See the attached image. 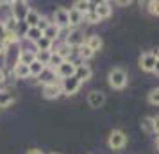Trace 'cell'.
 Instances as JSON below:
<instances>
[{"label":"cell","instance_id":"cell-1","mask_svg":"<svg viewBox=\"0 0 159 154\" xmlns=\"http://www.w3.org/2000/svg\"><path fill=\"white\" fill-rule=\"evenodd\" d=\"M107 82L113 90H123L127 86V82H129V75H127V72L122 66H115L107 73Z\"/></svg>","mask_w":159,"mask_h":154},{"label":"cell","instance_id":"cell-2","mask_svg":"<svg viewBox=\"0 0 159 154\" xmlns=\"http://www.w3.org/2000/svg\"><path fill=\"white\" fill-rule=\"evenodd\" d=\"M157 61H159V56H157V50H150V52H145L141 54L139 58V68L143 72H157Z\"/></svg>","mask_w":159,"mask_h":154},{"label":"cell","instance_id":"cell-3","mask_svg":"<svg viewBox=\"0 0 159 154\" xmlns=\"http://www.w3.org/2000/svg\"><path fill=\"white\" fill-rule=\"evenodd\" d=\"M127 145V134L122 129H113L107 136V147L113 151H122Z\"/></svg>","mask_w":159,"mask_h":154},{"label":"cell","instance_id":"cell-4","mask_svg":"<svg viewBox=\"0 0 159 154\" xmlns=\"http://www.w3.org/2000/svg\"><path fill=\"white\" fill-rule=\"evenodd\" d=\"M61 91H63V95H75L77 91L80 90V81L73 75V77H68V79H63L61 81Z\"/></svg>","mask_w":159,"mask_h":154},{"label":"cell","instance_id":"cell-5","mask_svg":"<svg viewBox=\"0 0 159 154\" xmlns=\"http://www.w3.org/2000/svg\"><path fill=\"white\" fill-rule=\"evenodd\" d=\"M11 16L15 18L16 22H23L25 20V16L29 13V6H27V2H11Z\"/></svg>","mask_w":159,"mask_h":154},{"label":"cell","instance_id":"cell-6","mask_svg":"<svg viewBox=\"0 0 159 154\" xmlns=\"http://www.w3.org/2000/svg\"><path fill=\"white\" fill-rule=\"evenodd\" d=\"M75 66H77V63H73V61H63L54 72L61 79H68V77H73L75 75Z\"/></svg>","mask_w":159,"mask_h":154},{"label":"cell","instance_id":"cell-7","mask_svg":"<svg viewBox=\"0 0 159 154\" xmlns=\"http://www.w3.org/2000/svg\"><path fill=\"white\" fill-rule=\"evenodd\" d=\"M88 104H89V108H93V110L102 108V106L106 104V93L100 91V90L89 91V93H88Z\"/></svg>","mask_w":159,"mask_h":154},{"label":"cell","instance_id":"cell-8","mask_svg":"<svg viewBox=\"0 0 159 154\" xmlns=\"http://www.w3.org/2000/svg\"><path fill=\"white\" fill-rule=\"evenodd\" d=\"M66 45H70V47H80V45L84 43V32L80 29H70L68 32V36H66Z\"/></svg>","mask_w":159,"mask_h":154},{"label":"cell","instance_id":"cell-9","mask_svg":"<svg viewBox=\"0 0 159 154\" xmlns=\"http://www.w3.org/2000/svg\"><path fill=\"white\" fill-rule=\"evenodd\" d=\"M54 25H57L59 29L68 27V9L66 7H57L54 11Z\"/></svg>","mask_w":159,"mask_h":154},{"label":"cell","instance_id":"cell-10","mask_svg":"<svg viewBox=\"0 0 159 154\" xmlns=\"http://www.w3.org/2000/svg\"><path fill=\"white\" fill-rule=\"evenodd\" d=\"M61 95H63V91H61L59 82H52V84L43 86V97L47 100H56V99H59Z\"/></svg>","mask_w":159,"mask_h":154},{"label":"cell","instance_id":"cell-11","mask_svg":"<svg viewBox=\"0 0 159 154\" xmlns=\"http://www.w3.org/2000/svg\"><path fill=\"white\" fill-rule=\"evenodd\" d=\"M91 75H93V70H91V66L86 65V63H80V65L75 66V77L80 81V84L82 82H86L91 79Z\"/></svg>","mask_w":159,"mask_h":154},{"label":"cell","instance_id":"cell-12","mask_svg":"<svg viewBox=\"0 0 159 154\" xmlns=\"http://www.w3.org/2000/svg\"><path fill=\"white\" fill-rule=\"evenodd\" d=\"M93 11H95V15L98 16V20H106V18H109V16H111L113 7H111V4H109V2L102 0V2H98V4H95Z\"/></svg>","mask_w":159,"mask_h":154},{"label":"cell","instance_id":"cell-13","mask_svg":"<svg viewBox=\"0 0 159 154\" xmlns=\"http://www.w3.org/2000/svg\"><path fill=\"white\" fill-rule=\"evenodd\" d=\"M139 127L148 134H157V117H143L139 122Z\"/></svg>","mask_w":159,"mask_h":154},{"label":"cell","instance_id":"cell-14","mask_svg":"<svg viewBox=\"0 0 159 154\" xmlns=\"http://www.w3.org/2000/svg\"><path fill=\"white\" fill-rule=\"evenodd\" d=\"M38 82H41L43 86H47V84H52V82H56V79H57V75H56V72L52 70V68H48V66H45L43 72L39 73L36 77Z\"/></svg>","mask_w":159,"mask_h":154},{"label":"cell","instance_id":"cell-15","mask_svg":"<svg viewBox=\"0 0 159 154\" xmlns=\"http://www.w3.org/2000/svg\"><path fill=\"white\" fill-rule=\"evenodd\" d=\"M16 102V95L11 90H0V108H9Z\"/></svg>","mask_w":159,"mask_h":154},{"label":"cell","instance_id":"cell-16","mask_svg":"<svg viewBox=\"0 0 159 154\" xmlns=\"http://www.w3.org/2000/svg\"><path fill=\"white\" fill-rule=\"evenodd\" d=\"M34 61H36V54H34V50L20 49V52H18V61H16V63H22V65L29 66L30 63H34Z\"/></svg>","mask_w":159,"mask_h":154},{"label":"cell","instance_id":"cell-17","mask_svg":"<svg viewBox=\"0 0 159 154\" xmlns=\"http://www.w3.org/2000/svg\"><path fill=\"white\" fill-rule=\"evenodd\" d=\"M84 22V15H80L79 11H75V9H70L68 11V27L70 29H77L80 23Z\"/></svg>","mask_w":159,"mask_h":154},{"label":"cell","instance_id":"cell-18","mask_svg":"<svg viewBox=\"0 0 159 154\" xmlns=\"http://www.w3.org/2000/svg\"><path fill=\"white\" fill-rule=\"evenodd\" d=\"M84 43H86L93 52L100 50L102 47H104V41H102V38L98 36V34H89V36H88L86 40H84Z\"/></svg>","mask_w":159,"mask_h":154},{"label":"cell","instance_id":"cell-19","mask_svg":"<svg viewBox=\"0 0 159 154\" xmlns=\"http://www.w3.org/2000/svg\"><path fill=\"white\" fill-rule=\"evenodd\" d=\"M72 52H73V49L70 47V45H66V43H61V45H57V47H56V54H57L63 61H70V58H72Z\"/></svg>","mask_w":159,"mask_h":154},{"label":"cell","instance_id":"cell-20","mask_svg":"<svg viewBox=\"0 0 159 154\" xmlns=\"http://www.w3.org/2000/svg\"><path fill=\"white\" fill-rule=\"evenodd\" d=\"M95 7V4H91V2H88V0H75L73 2V7L75 11H79L80 15H86L89 9H93Z\"/></svg>","mask_w":159,"mask_h":154},{"label":"cell","instance_id":"cell-21","mask_svg":"<svg viewBox=\"0 0 159 154\" xmlns=\"http://www.w3.org/2000/svg\"><path fill=\"white\" fill-rule=\"evenodd\" d=\"M39 18H41V15L38 13L36 9H29V13H27V16H25V25L27 27H36L38 22H39Z\"/></svg>","mask_w":159,"mask_h":154},{"label":"cell","instance_id":"cell-22","mask_svg":"<svg viewBox=\"0 0 159 154\" xmlns=\"http://www.w3.org/2000/svg\"><path fill=\"white\" fill-rule=\"evenodd\" d=\"M13 75H15L16 79H27L29 77V66L22 65V63H16L13 66Z\"/></svg>","mask_w":159,"mask_h":154},{"label":"cell","instance_id":"cell-23","mask_svg":"<svg viewBox=\"0 0 159 154\" xmlns=\"http://www.w3.org/2000/svg\"><path fill=\"white\" fill-rule=\"evenodd\" d=\"M41 34H43V38H47V40L56 41V40L59 38V27H57V25H54V23H50V25H48Z\"/></svg>","mask_w":159,"mask_h":154},{"label":"cell","instance_id":"cell-24","mask_svg":"<svg viewBox=\"0 0 159 154\" xmlns=\"http://www.w3.org/2000/svg\"><path fill=\"white\" fill-rule=\"evenodd\" d=\"M52 45H54V41H50V40H47V38H39L38 41H34V47H36V50L34 52H38V50H48V52H52Z\"/></svg>","mask_w":159,"mask_h":154},{"label":"cell","instance_id":"cell-25","mask_svg":"<svg viewBox=\"0 0 159 154\" xmlns=\"http://www.w3.org/2000/svg\"><path fill=\"white\" fill-rule=\"evenodd\" d=\"M77 49H79V58L82 59V61H86V59H91V58L95 56V52L91 50V49H89L86 43H82L80 47H77Z\"/></svg>","mask_w":159,"mask_h":154},{"label":"cell","instance_id":"cell-26","mask_svg":"<svg viewBox=\"0 0 159 154\" xmlns=\"http://www.w3.org/2000/svg\"><path fill=\"white\" fill-rule=\"evenodd\" d=\"M41 36H43V34H41V30L38 29V27H29L23 38H27L29 41H32V43H34V41H38V40H39Z\"/></svg>","mask_w":159,"mask_h":154},{"label":"cell","instance_id":"cell-27","mask_svg":"<svg viewBox=\"0 0 159 154\" xmlns=\"http://www.w3.org/2000/svg\"><path fill=\"white\" fill-rule=\"evenodd\" d=\"M34 54H36V61L39 63V65H43V66L48 65V59H50L52 52H48V50H38V52H34Z\"/></svg>","mask_w":159,"mask_h":154},{"label":"cell","instance_id":"cell-28","mask_svg":"<svg viewBox=\"0 0 159 154\" xmlns=\"http://www.w3.org/2000/svg\"><path fill=\"white\" fill-rule=\"evenodd\" d=\"M43 65H39L38 61H34V63H30L29 65V77H38L39 73L43 72Z\"/></svg>","mask_w":159,"mask_h":154},{"label":"cell","instance_id":"cell-29","mask_svg":"<svg viewBox=\"0 0 159 154\" xmlns=\"http://www.w3.org/2000/svg\"><path fill=\"white\" fill-rule=\"evenodd\" d=\"M18 41H20V38L16 36L15 32H6V38L2 40L4 47H11V45H16Z\"/></svg>","mask_w":159,"mask_h":154},{"label":"cell","instance_id":"cell-30","mask_svg":"<svg viewBox=\"0 0 159 154\" xmlns=\"http://www.w3.org/2000/svg\"><path fill=\"white\" fill-rule=\"evenodd\" d=\"M147 100H148L150 106H157V104H159V88H152L150 91H148Z\"/></svg>","mask_w":159,"mask_h":154},{"label":"cell","instance_id":"cell-31","mask_svg":"<svg viewBox=\"0 0 159 154\" xmlns=\"http://www.w3.org/2000/svg\"><path fill=\"white\" fill-rule=\"evenodd\" d=\"M61 63H63V59L59 58L56 52H52V54H50V59H48V65H47V66H48V68H52V70H56V68L61 65Z\"/></svg>","mask_w":159,"mask_h":154},{"label":"cell","instance_id":"cell-32","mask_svg":"<svg viewBox=\"0 0 159 154\" xmlns=\"http://www.w3.org/2000/svg\"><path fill=\"white\" fill-rule=\"evenodd\" d=\"M84 22H88V23H98L100 20H98V16L95 15L93 9H89L86 15H84Z\"/></svg>","mask_w":159,"mask_h":154},{"label":"cell","instance_id":"cell-33","mask_svg":"<svg viewBox=\"0 0 159 154\" xmlns=\"http://www.w3.org/2000/svg\"><path fill=\"white\" fill-rule=\"evenodd\" d=\"M147 6H148V13H150V15H154V16L159 15V9H157L159 7V2H157V0H150Z\"/></svg>","mask_w":159,"mask_h":154},{"label":"cell","instance_id":"cell-34","mask_svg":"<svg viewBox=\"0 0 159 154\" xmlns=\"http://www.w3.org/2000/svg\"><path fill=\"white\" fill-rule=\"evenodd\" d=\"M50 23H52V22L48 20V18H45V16H41V18H39V22H38V25H36V27H38L39 30H41V32H43V30L47 29L48 25H50Z\"/></svg>","mask_w":159,"mask_h":154},{"label":"cell","instance_id":"cell-35","mask_svg":"<svg viewBox=\"0 0 159 154\" xmlns=\"http://www.w3.org/2000/svg\"><path fill=\"white\" fill-rule=\"evenodd\" d=\"M27 154H45V152L39 151V149H30V151H27Z\"/></svg>","mask_w":159,"mask_h":154},{"label":"cell","instance_id":"cell-36","mask_svg":"<svg viewBox=\"0 0 159 154\" xmlns=\"http://www.w3.org/2000/svg\"><path fill=\"white\" fill-rule=\"evenodd\" d=\"M4 81H6V73H4V70H2V68H0V84H2Z\"/></svg>","mask_w":159,"mask_h":154},{"label":"cell","instance_id":"cell-37","mask_svg":"<svg viewBox=\"0 0 159 154\" xmlns=\"http://www.w3.org/2000/svg\"><path fill=\"white\" fill-rule=\"evenodd\" d=\"M118 6H130V2H129V0H120V2H118Z\"/></svg>","mask_w":159,"mask_h":154},{"label":"cell","instance_id":"cell-38","mask_svg":"<svg viewBox=\"0 0 159 154\" xmlns=\"http://www.w3.org/2000/svg\"><path fill=\"white\" fill-rule=\"evenodd\" d=\"M2 54H6V47H4L2 40H0V56H2Z\"/></svg>","mask_w":159,"mask_h":154},{"label":"cell","instance_id":"cell-39","mask_svg":"<svg viewBox=\"0 0 159 154\" xmlns=\"http://www.w3.org/2000/svg\"><path fill=\"white\" fill-rule=\"evenodd\" d=\"M52 154H59V152H52Z\"/></svg>","mask_w":159,"mask_h":154}]
</instances>
